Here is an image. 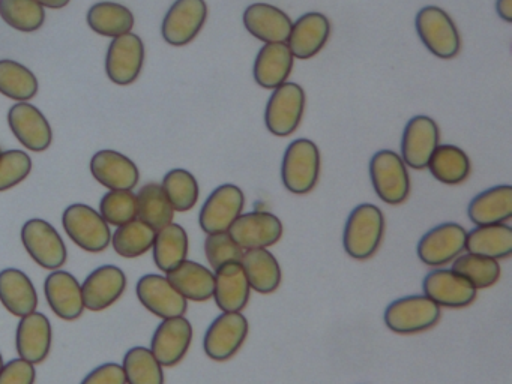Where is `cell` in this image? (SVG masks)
<instances>
[{"instance_id": "cell-1", "label": "cell", "mask_w": 512, "mask_h": 384, "mask_svg": "<svg viewBox=\"0 0 512 384\" xmlns=\"http://www.w3.org/2000/svg\"><path fill=\"white\" fill-rule=\"evenodd\" d=\"M385 216L379 207L362 203L347 216L343 231L344 251L355 260L373 257L382 245Z\"/></svg>"}, {"instance_id": "cell-2", "label": "cell", "mask_w": 512, "mask_h": 384, "mask_svg": "<svg viewBox=\"0 0 512 384\" xmlns=\"http://www.w3.org/2000/svg\"><path fill=\"white\" fill-rule=\"evenodd\" d=\"M320 165V150L314 141L308 138L292 141L281 161V180L284 188L296 195L313 191L319 182Z\"/></svg>"}, {"instance_id": "cell-3", "label": "cell", "mask_w": 512, "mask_h": 384, "mask_svg": "<svg viewBox=\"0 0 512 384\" xmlns=\"http://www.w3.org/2000/svg\"><path fill=\"white\" fill-rule=\"evenodd\" d=\"M440 306L425 294L400 297L386 306L383 321L391 332L398 335H416L427 332L439 323Z\"/></svg>"}, {"instance_id": "cell-4", "label": "cell", "mask_w": 512, "mask_h": 384, "mask_svg": "<svg viewBox=\"0 0 512 384\" xmlns=\"http://www.w3.org/2000/svg\"><path fill=\"white\" fill-rule=\"evenodd\" d=\"M65 233L83 251H106L112 243V230L98 210L88 204L74 203L62 213Z\"/></svg>"}, {"instance_id": "cell-5", "label": "cell", "mask_w": 512, "mask_h": 384, "mask_svg": "<svg viewBox=\"0 0 512 384\" xmlns=\"http://www.w3.org/2000/svg\"><path fill=\"white\" fill-rule=\"evenodd\" d=\"M371 185L383 203L398 206L410 194V177L407 165L394 150L383 149L374 153L370 161Z\"/></svg>"}, {"instance_id": "cell-6", "label": "cell", "mask_w": 512, "mask_h": 384, "mask_svg": "<svg viewBox=\"0 0 512 384\" xmlns=\"http://www.w3.org/2000/svg\"><path fill=\"white\" fill-rule=\"evenodd\" d=\"M415 27L422 44L439 59H452L460 53V32L448 12L439 6L430 5L419 9Z\"/></svg>"}, {"instance_id": "cell-7", "label": "cell", "mask_w": 512, "mask_h": 384, "mask_svg": "<svg viewBox=\"0 0 512 384\" xmlns=\"http://www.w3.org/2000/svg\"><path fill=\"white\" fill-rule=\"evenodd\" d=\"M305 104L307 96L301 84L290 81L281 84L274 89L266 104V128L277 137H289L301 125Z\"/></svg>"}, {"instance_id": "cell-8", "label": "cell", "mask_w": 512, "mask_h": 384, "mask_svg": "<svg viewBox=\"0 0 512 384\" xmlns=\"http://www.w3.org/2000/svg\"><path fill=\"white\" fill-rule=\"evenodd\" d=\"M250 332V323L242 312H221L206 330L203 350L209 359L226 362L232 359Z\"/></svg>"}, {"instance_id": "cell-9", "label": "cell", "mask_w": 512, "mask_h": 384, "mask_svg": "<svg viewBox=\"0 0 512 384\" xmlns=\"http://www.w3.org/2000/svg\"><path fill=\"white\" fill-rule=\"evenodd\" d=\"M20 236L26 252L38 266L47 270H58L64 266L68 257L67 246L50 222L40 218L29 219Z\"/></svg>"}, {"instance_id": "cell-10", "label": "cell", "mask_w": 512, "mask_h": 384, "mask_svg": "<svg viewBox=\"0 0 512 384\" xmlns=\"http://www.w3.org/2000/svg\"><path fill=\"white\" fill-rule=\"evenodd\" d=\"M466 237L467 231L463 225L457 222H443L428 230L419 239L416 254L427 266H446L466 252Z\"/></svg>"}, {"instance_id": "cell-11", "label": "cell", "mask_w": 512, "mask_h": 384, "mask_svg": "<svg viewBox=\"0 0 512 384\" xmlns=\"http://www.w3.org/2000/svg\"><path fill=\"white\" fill-rule=\"evenodd\" d=\"M245 195L239 186L224 183L209 194L199 213L200 228L206 234L229 231L244 213Z\"/></svg>"}, {"instance_id": "cell-12", "label": "cell", "mask_w": 512, "mask_h": 384, "mask_svg": "<svg viewBox=\"0 0 512 384\" xmlns=\"http://www.w3.org/2000/svg\"><path fill=\"white\" fill-rule=\"evenodd\" d=\"M206 18L208 5L205 0H175L161 24V35L167 44L184 47L196 39Z\"/></svg>"}, {"instance_id": "cell-13", "label": "cell", "mask_w": 512, "mask_h": 384, "mask_svg": "<svg viewBox=\"0 0 512 384\" xmlns=\"http://www.w3.org/2000/svg\"><path fill=\"white\" fill-rule=\"evenodd\" d=\"M283 233L281 219L266 210L242 213L229 230L230 236L241 246L242 251L271 248L280 242Z\"/></svg>"}, {"instance_id": "cell-14", "label": "cell", "mask_w": 512, "mask_h": 384, "mask_svg": "<svg viewBox=\"0 0 512 384\" xmlns=\"http://www.w3.org/2000/svg\"><path fill=\"white\" fill-rule=\"evenodd\" d=\"M145 63V44L136 33L113 38L106 56V72L110 81L128 86L139 78Z\"/></svg>"}, {"instance_id": "cell-15", "label": "cell", "mask_w": 512, "mask_h": 384, "mask_svg": "<svg viewBox=\"0 0 512 384\" xmlns=\"http://www.w3.org/2000/svg\"><path fill=\"white\" fill-rule=\"evenodd\" d=\"M193 342V326L190 320L181 317L166 318L158 324L151 339L149 350L163 368L178 365L187 356Z\"/></svg>"}, {"instance_id": "cell-16", "label": "cell", "mask_w": 512, "mask_h": 384, "mask_svg": "<svg viewBox=\"0 0 512 384\" xmlns=\"http://www.w3.org/2000/svg\"><path fill=\"white\" fill-rule=\"evenodd\" d=\"M439 141V126L431 117L424 114L412 117L401 135V159L407 167L424 170Z\"/></svg>"}, {"instance_id": "cell-17", "label": "cell", "mask_w": 512, "mask_h": 384, "mask_svg": "<svg viewBox=\"0 0 512 384\" xmlns=\"http://www.w3.org/2000/svg\"><path fill=\"white\" fill-rule=\"evenodd\" d=\"M137 299L152 314L166 318L181 317L187 312L188 300L173 287L167 276L149 273L136 285Z\"/></svg>"}, {"instance_id": "cell-18", "label": "cell", "mask_w": 512, "mask_h": 384, "mask_svg": "<svg viewBox=\"0 0 512 384\" xmlns=\"http://www.w3.org/2000/svg\"><path fill=\"white\" fill-rule=\"evenodd\" d=\"M422 290L440 308H466L478 296V290L452 269H436L428 273L422 281Z\"/></svg>"}, {"instance_id": "cell-19", "label": "cell", "mask_w": 512, "mask_h": 384, "mask_svg": "<svg viewBox=\"0 0 512 384\" xmlns=\"http://www.w3.org/2000/svg\"><path fill=\"white\" fill-rule=\"evenodd\" d=\"M127 288V276L121 267L104 264L92 270L82 284L83 303L92 312H101L118 302Z\"/></svg>"}, {"instance_id": "cell-20", "label": "cell", "mask_w": 512, "mask_h": 384, "mask_svg": "<svg viewBox=\"0 0 512 384\" xmlns=\"http://www.w3.org/2000/svg\"><path fill=\"white\" fill-rule=\"evenodd\" d=\"M8 123L17 140L32 152H44L53 141L52 126L43 113L29 102H19L8 111Z\"/></svg>"}, {"instance_id": "cell-21", "label": "cell", "mask_w": 512, "mask_h": 384, "mask_svg": "<svg viewBox=\"0 0 512 384\" xmlns=\"http://www.w3.org/2000/svg\"><path fill=\"white\" fill-rule=\"evenodd\" d=\"M91 173L109 191H133L140 180V171L133 159L110 149L92 156Z\"/></svg>"}, {"instance_id": "cell-22", "label": "cell", "mask_w": 512, "mask_h": 384, "mask_svg": "<svg viewBox=\"0 0 512 384\" xmlns=\"http://www.w3.org/2000/svg\"><path fill=\"white\" fill-rule=\"evenodd\" d=\"M329 36V18L322 12H307L292 23L286 44L295 59L308 60L322 51Z\"/></svg>"}, {"instance_id": "cell-23", "label": "cell", "mask_w": 512, "mask_h": 384, "mask_svg": "<svg viewBox=\"0 0 512 384\" xmlns=\"http://www.w3.org/2000/svg\"><path fill=\"white\" fill-rule=\"evenodd\" d=\"M44 293L50 309L62 320H77L85 312L82 284L73 273L53 270L44 281Z\"/></svg>"}, {"instance_id": "cell-24", "label": "cell", "mask_w": 512, "mask_h": 384, "mask_svg": "<svg viewBox=\"0 0 512 384\" xmlns=\"http://www.w3.org/2000/svg\"><path fill=\"white\" fill-rule=\"evenodd\" d=\"M53 330L43 312L34 311L20 318L16 330V348L20 359L38 365L49 357L52 350Z\"/></svg>"}, {"instance_id": "cell-25", "label": "cell", "mask_w": 512, "mask_h": 384, "mask_svg": "<svg viewBox=\"0 0 512 384\" xmlns=\"http://www.w3.org/2000/svg\"><path fill=\"white\" fill-rule=\"evenodd\" d=\"M242 21L248 33L265 44L286 42L293 23L283 9L262 2L251 3L245 9Z\"/></svg>"}, {"instance_id": "cell-26", "label": "cell", "mask_w": 512, "mask_h": 384, "mask_svg": "<svg viewBox=\"0 0 512 384\" xmlns=\"http://www.w3.org/2000/svg\"><path fill=\"white\" fill-rule=\"evenodd\" d=\"M212 299L223 312H242L251 296L250 282L241 263H229L214 270Z\"/></svg>"}, {"instance_id": "cell-27", "label": "cell", "mask_w": 512, "mask_h": 384, "mask_svg": "<svg viewBox=\"0 0 512 384\" xmlns=\"http://www.w3.org/2000/svg\"><path fill=\"white\" fill-rule=\"evenodd\" d=\"M293 63H295V57L286 42L265 44L260 48L254 62V80L265 89H277L289 80Z\"/></svg>"}, {"instance_id": "cell-28", "label": "cell", "mask_w": 512, "mask_h": 384, "mask_svg": "<svg viewBox=\"0 0 512 384\" xmlns=\"http://www.w3.org/2000/svg\"><path fill=\"white\" fill-rule=\"evenodd\" d=\"M0 302L11 314L25 317L37 311V288L23 270L7 267L0 270Z\"/></svg>"}, {"instance_id": "cell-29", "label": "cell", "mask_w": 512, "mask_h": 384, "mask_svg": "<svg viewBox=\"0 0 512 384\" xmlns=\"http://www.w3.org/2000/svg\"><path fill=\"white\" fill-rule=\"evenodd\" d=\"M467 216L475 225L506 224L512 218V186L497 185L472 198Z\"/></svg>"}, {"instance_id": "cell-30", "label": "cell", "mask_w": 512, "mask_h": 384, "mask_svg": "<svg viewBox=\"0 0 512 384\" xmlns=\"http://www.w3.org/2000/svg\"><path fill=\"white\" fill-rule=\"evenodd\" d=\"M239 263L247 275L251 290L271 294L280 288L283 272L277 257L269 249H247Z\"/></svg>"}, {"instance_id": "cell-31", "label": "cell", "mask_w": 512, "mask_h": 384, "mask_svg": "<svg viewBox=\"0 0 512 384\" xmlns=\"http://www.w3.org/2000/svg\"><path fill=\"white\" fill-rule=\"evenodd\" d=\"M166 276L173 287L187 300L206 302L214 296V270L197 261L185 260L184 263L166 273Z\"/></svg>"}, {"instance_id": "cell-32", "label": "cell", "mask_w": 512, "mask_h": 384, "mask_svg": "<svg viewBox=\"0 0 512 384\" xmlns=\"http://www.w3.org/2000/svg\"><path fill=\"white\" fill-rule=\"evenodd\" d=\"M466 252L493 260H505L512 255V227L508 224L475 225L467 233Z\"/></svg>"}, {"instance_id": "cell-33", "label": "cell", "mask_w": 512, "mask_h": 384, "mask_svg": "<svg viewBox=\"0 0 512 384\" xmlns=\"http://www.w3.org/2000/svg\"><path fill=\"white\" fill-rule=\"evenodd\" d=\"M188 251H190V239L182 225L172 222L155 233L152 255L161 272L169 273L170 270L188 260Z\"/></svg>"}, {"instance_id": "cell-34", "label": "cell", "mask_w": 512, "mask_h": 384, "mask_svg": "<svg viewBox=\"0 0 512 384\" xmlns=\"http://www.w3.org/2000/svg\"><path fill=\"white\" fill-rule=\"evenodd\" d=\"M431 176L445 185H458L466 182L472 164L469 156L454 144H439L427 165Z\"/></svg>"}, {"instance_id": "cell-35", "label": "cell", "mask_w": 512, "mask_h": 384, "mask_svg": "<svg viewBox=\"0 0 512 384\" xmlns=\"http://www.w3.org/2000/svg\"><path fill=\"white\" fill-rule=\"evenodd\" d=\"M86 20L95 33L107 38H118L130 33L136 23L133 12L116 2L95 3L89 9Z\"/></svg>"}, {"instance_id": "cell-36", "label": "cell", "mask_w": 512, "mask_h": 384, "mask_svg": "<svg viewBox=\"0 0 512 384\" xmlns=\"http://www.w3.org/2000/svg\"><path fill=\"white\" fill-rule=\"evenodd\" d=\"M137 218L154 228L161 230L166 225L172 224L175 210L167 200L160 183H146L136 194Z\"/></svg>"}, {"instance_id": "cell-37", "label": "cell", "mask_w": 512, "mask_h": 384, "mask_svg": "<svg viewBox=\"0 0 512 384\" xmlns=\"http://www.w3.org/2000/svg\"><path fill=\"white\" fill-rule=\"evenodd\" d=\"M38 78L16 60H0V93L19 102H28L38 93Z\"/></svg>"}, {"instance_id": "cell-38", "label": "cell", "mask_w": 512, "mask_h": 384, "mask_svg": "<svg viewBox=\"0 0 512 384\" xmlns=\"http://www.w3.org/2000/svg\"><path fill=\"white\" fill-rule=\"evenodd\" d=\"M154 228L149 227L139 218L116 228L112 233V246L116 254L125 258H136L151 251L154 245Z\"/></svg>"}, {"instance_id": "cell-39", "label": "cell", "mask_w": 512, "mask_h": 384, "mask_svg": "<svg viewBox=\"0 0 512 384\" xmlns=\"http://www.w3.org/2000/svg\"><path fill=\"white\" fill-rule=\"evenodd\" d=\"M167 200L175 212H188L199 201V182L193 173L185 168H173L161 182Z\"/></svg>"}, {"instance_id": "cell-40", "label": "cell", "mask_w": 512, "mask_h": 384, "mask_svg": "<svg viewBox=\"0 0 512 384\" xmlns=\"http://www.w3.org/2000/svg\"><path fill=\"white\" fill-rule=\"evenodd\" d=\"M451 269L466 278L476 290L493 287L502 275L499 261L470 252H463L455 258Z\"/></svg>"}, {"instance_id": "cell-41", "label": "cell", "mask_w": 512, "mask_h": 384, "mask_svg": "<svg viewBox=\"0 0 512 384\" xmlns=\"http://www.w3.org/2000/svg\"><path fill=\"white\" fill-rule=\"evenodd\" d=\"M127 384H164L163 365L146 347H133L122 360Z\"/></svg>"}, {"instance_id": "cell-42", "label": "cell", "mask_w": 512, "mask_h": 384, "mask_svg": "<svg viewBox=\"0 0 512 384\" xmlns=\"http://www.w3.org/2000/svg\"><path fill=\"white\" fill-rule=\"evenodd\" d=\"M0 17L20 32H37L46 21V11L35 0H0Z\"/></svg>"}, {"instance_id": "cell-43", "label": "cell", "mask_w": 512, "mask_h": 384, "mask_svg": "<svg viewBox=\"0 0 512 384\" xmlns=\"http://www.w3.org/2000/svg\"><path fill=\"white\" fill-rule=\"evenodd\" d=\"M100 213L107 224L121 227L137 218V197L133 191H109L100 201Z\"/></svg>"}, {"instance_id": "cell-44", "label": "cell", "mask_w": 512, "mask_h": 384, "mask_svg": "<svg viewBox=\"0 0 512 384\" xmlns=\"http://www.w3.org/2000/svg\"><path fill=\"white\" fill-rule=\"evenodd\" d=\"M32 159L23 150L0 152V192L8 191L26 180L31 174Z\"/></svg>"}, {"instance_id": "cell-45", "label": "cell", "mask_w": 512, "mask_h": 384, "mask_svg": "<svg viewBox=\"0 0 512 384\" xmlns=\"http://www.w3.org/2000/svg\"><path fill=\"white\" fill-rule=\"evenodd\" d=\"M242 254H244V251L232 239L229 231L206 234L205 255L212 270L220 269L224 264L239 263Z\"/></svg>"}, {"instance_id": "cell-46", "label": "cell", "mask_w": 512, "mask_h": 384, "mask_svg": "<svg viewBox=\"0 0 512 384\" xmlns=\"http://www.w3.org/2000/svg\"><path fill=\"white\" fill-rule=\"evenodd\" d=\"M37 371L34 363L17 359L4 363L0 369V384H35Z\"/></svg>"}, {"instance_id": "cell-47", "label": "cell", "mask_w": 512, "mask_h": 384, "mask_svg": "<svg viewBox=\"0 0 512 384\" xmlns=\"http://www.w3.org/2000/svg\"><path fill=\"white\" fill-rule=\"evenodd\" d=\"M80 384H127V380L122 365L109 362L92 369Z\"/></svg>"}, {"instance_id": "cell-48", "label": "cell", "mask_w": 512, "mask_h": 384, "mask_svg": "<svg viewBox=\"0 0 512 384\" xmlns=\"http://www.w3.org/2000/svg\"><path fill=\"white\" fill-rule=\"evenodd\" d=\"M497 15L506 23H512V0H496Z\"/></svg>"}, {"instance_id": "cell-49", "label": "cell", "mask_w": 512, "mask_h": 384, "mask_svg": "<svg viewBox=\"0 0 512 384\" xmlns=\"http://www.w3.org/2000/svg\"><path fill=\"white\" fill-rule=\"evenodd\" d=\"M35 2L40 3L43 8L61 9L65 8L71 0H35Z\"/></svg>"}, {"instance_id": "cell-50", "label": "cell", "mask_w": 512, "mask_h": 384, "mask_svg": "<svg viewBox=\"0 0 512 384\" xmlns=\"http://www.w3.org/2000/svg\"><path fill=\"white\" fill-rule=\"evenodd\" d=\"M4 356H2V353H0V369H2V366H4Z\"/></svg>"}, {"instance_id": "cell-51", "label": "cell", "mask_w": 512, "mask_h": 384, "mask_svg": "<svg viewBox=\"0 0 512 384\" xmlns=\"http://www.w3.org/2000/svg\"><path fill=\"white\" fill-rule=\"evenodd\" d=\"M0 152H2V149H0Z\"/></svg>"}]
</instances>
